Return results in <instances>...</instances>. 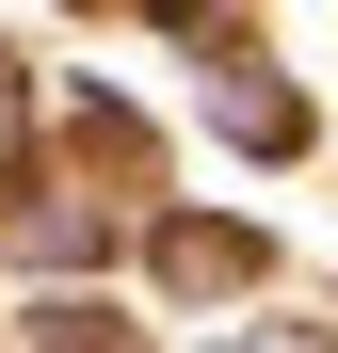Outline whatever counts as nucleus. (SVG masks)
<instances>
[{
	"instance_id": "obj_1",
	"label": "nucleus",
	"mask_w": 338,
	"mask_h": 353,
	"mask_svg": "<svg viewBox=\"0 0 338 353\" xmlns=\"http://www.w3.org/2000/svg\"><path fill=\"white\" fill-rule=\"evenodd\" d=\"M258 353H306V337H258Z\"/></svg>"
}]
</instances>
